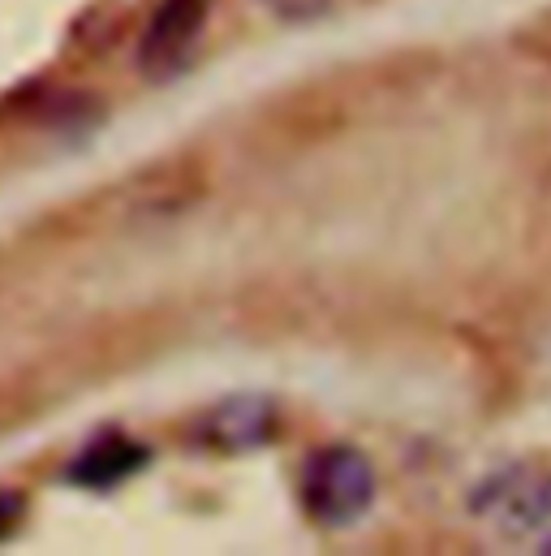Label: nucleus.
Masks as SVG:
<instances>
[{
  "mask_svg": "<svg viewBox=\"0 0 551 556\" xmlns=\"http://www.w3.org/2000/svg\"><path fill=\"white\" fill-rule=\"evenodd\" d=\"M272 17L280 22H293V26H302V22H319L336 0H259Z\"/></svg>",
  "mask_w": 551,
  "mask_h": 556,
  "instance_id": "5",
  "label": "nucleus"
},
{
  "mask_svg": "<svg viewBox=\"0 0 551 556\" xmlns=\"http://www.w3.org/2000/svg\"><path fill=\"white\" fill-rule=\"evenodd\" d=\"M151 462V448L138 444L134 435H121V431H108V435H95L74 462H69V479L82 483V488H113V483H126L130 475H138L142 466Z\"/></svg>",
  "mask_w": 551,
  "mask_h": 556,
  "instance_id": "4",
  "label": "nucleus"
},
{
  "mask_svg": "<svg viewBox=\"0 0 551 556\" xmlns=\"http://www.w3.org/2000/svg\"><path fill=\"white\" fill-rule=\"evenodd\" d=\"M212 0H159L138 39V70L146 78H172L194 56Z\"/></svg>",
  "mask_w": 551,
  "mask_h": 556,
  "instance_id": "2",
  "label": "nucleus"
},
{
  "mask_svg": "<svg viewBox=\"0 0 551 556\" xmlns=\"http://www.w3.org/2000/svg\"><path fill=\"white\" fill-rule=\"evenodd\" d=\"M276 431V406L264 397H233L220 402L203 415V444L225 448V453H246V448H264Z\"/></svg>",
  "mask_w": 551,
  "mask_h": 556,
  "instance_id": "3",
  "label": "nucleus"
},
{
  "mask_svg": "<svg viewBox=\"0 0 551 556\" xmlns=\"http://www.w3.org/2000/svg\"><path fill=\"white\" fill-rule=\"evenodd\" d=\"M22 514H26L22 496H17V492H9V488H0V540H9V535L17 531Z\"/></svg>",
  "mask_w": 551,
  "mask_h": 556,
  "instance_id": "6",
  "label": "nucleus"
},
{
  "mask_svg": "<svg viewBox=\"0 0 551 556\" xmlns=\"http://www.w3.org/2000/svg\"><path fill=\"white\" fill-rule=\"evenodd\" d=\"M375 496L380 475L371 457L354 444H328L302 470V505L319 527H354L371 514Z\"/></svg>",
  "mask_w": 551,
  "mask_h": 556,
  "instance_id": "1",
  "label": "nucleus"
}]
</instances>
